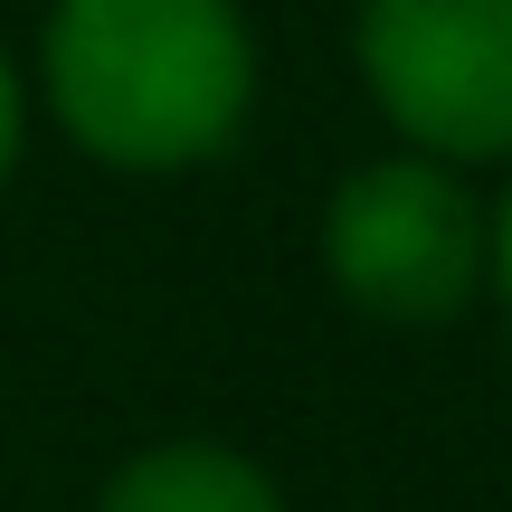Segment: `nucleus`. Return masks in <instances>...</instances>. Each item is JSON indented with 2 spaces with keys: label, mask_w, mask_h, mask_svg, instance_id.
Returning a JSON list of instances; mask_svg holds the SVG:
<instances>
[{
  "label": "nucleus",
  "mask_w": 512,
  "mask_h": 512,
  "mask_svg": "<svg viewBox=\"0 0 512 512\" xmlns=\"http://www.w3.org/2000/svg\"><path fill=\"white\" fill-rule=\"evenodd\" d=\"M266 57L238 0H48L38 105L95 171L181 181L247 143Z\"/></svg>",
  "instance_id": "obj_1"
},
{
  "label": "nucleus",
  "mask_w": 512,
  "mask_h": 512,
  "mask_svg": "<svg viewBox=\"0 0 512 512\" xmlns=\"http://www.w3.org/2000/svg\"><path fill=\"white\" fill-rule=\"evenodd\" d=\"M323 275L361 323L446 332L494 285V209L475 200L456 162L380 152L342 171L323 200Z\"/></svg>",
  "instance_id": "obj_2"
},
{
  "label": "nucleus",
  "mask_w": 512,
  "mask_h": 512,
  "mask_svg": "<svg viewBox=\"0 0 512 512\" xmlns=\"http://www.w3.org/2000/svg\"><path fill=\"white\" fill-rule=\"evenodd\" d=\"M351 67L399 152L512 162V0H361Z\"/></svg>",
  "instance_id": "obj_3"
},
{
  "label": "nucleus",
  "mask_w": 512,
  "mask_h": 512,
  "mask_svg": "<svg viewBox=\"0 0 512 512\" xmlns=\"http://www.w3.org/2000/svg\"><path fill=\"white\" fill-rule=\"evenodd\" d=\"M95 512H294L285 484L228 437H162L105 475Z\"/></svg>",
  "instance_id": "obj_4"
},
{
  "label": "nucleus",
  "mask_w": 512,
  "mask_h": 512,
  "mask_svg": "<svg viewBox=\"0 0 512 512\" xmlns=\"http://www.w3.org/2000/svg\"><path fill=\"white\" fill-rule=\"evenodd\" d=\"M19 143H29V86H19L10 48H0V190H10V171H19Z\"/></svg>",
  "instance_id": "obj_5"
},
{
  "label": "nucleus",
  "mask_w": 512,
  "mask_h": 512,
  "mask_svg": "<svg viewBox=\"0 0 512 512\" xmlns=\"http://www.w3.org/2000/svg\"><path fill=\"white\" fill-rule=\"evenodd\" d=\"M484 294H494V304L512 313V190L494 200V285H484Z\"/></svg>",
  "instance_id": "obj_6"
}]
</instances>
